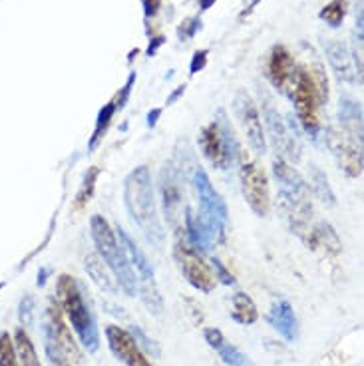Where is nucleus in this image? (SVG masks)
I'll use <instances>...</instances> for the list:
<instances>
[{
  "instance_id": "1",
  "label": "nucleus",
  "mask_w": 364,
  "mask_h": 366,
  "mask_svg": "<svg viewBox=\"0 0 364 366\" xmlns=\"http://www.w3.org/2000/svg\"><path fill=\"white\" fill-rule=\"evenodd\" d=\"M124 203L130 219L137 229L142 231L147 243H152L154 247H161L166 233H164V225H161L159 213H157L156 189H154V181H152V173L147 166L135 168L125 178Z\"/></svg>"
},
{
  "instance_id": "2",
  "label": "nucleus",
  "mask_w": 364,
  "mask_h": 366,
  "mask_svg": "<svg viewBox=\"0 0 364 366\" xmlns=\"http://www.w3.org/2000/svg\"><path fill=\"white\" fill-rule=\"evenodd\" d=\"M273 173L279 183V199L289 227L312 247V203L309 183L287 159L279 156L273 161Z\"/></svg>"
},
{
  "instance_id": "3",
  "label": "nucleus",
  "mask_w": 364,
  "mask_h": 366,
  "mask_svg": "<svg viewBox=\"0 0 364 366\" xmlns=\"http://www.w3.org/2000/svg\"><path fill=\"white\" fill-rule=\"evenodd\" d=\"M56 293H58V303L68 316L84 348L88 353H96L100 348V331H98L94 313L84 297L82 285L76 281V277L72 275H60Z\"/></svg>"
},
{
  "instance_id": "4",
  "label": "nucleus",
  "mask_w": 364,
  "mask_h": 366,
  "mask_svg": "<svg viewBox=\"0 0 364 366\" xmlns=\"http://www.w3.org/2000/svg\"><path fill=\"white\" fill-rule=\"evenodd\" d=\"M90 233L96 243V249L100 259L110 267V271L114 273L118 285L124 289L127 297H135L137 294V281H135V273L132 265L125 257L122 245L118 243L115 231L112 225L102 217V215H94L90 219Z\"/></svg>"
},
{
  "instance_id": "5",
  "label": "nucleus",
  "mask_w": 364,
  "mask_h": 366,
  "mask_svg": "<svg viewBox=\"0 0 364 366\" xmlns=\"http://www.w3.org/2000/svg\"><path fill=\"white\" fill-rule=\"evenodd\" d=\"M189 181L193 183V189L198 193L199 219L207 227L213 243H221L225 239V229H227V221H229V211H227L225 201L217 193V189L213 188V183L203 168L195 166V169L189 176Z\"/></svg>"
},
{
  "instance_id": "6",
  "label": "nucleus",
  "mask_w": 364,
  "mask_h": 366,
  "mask_svg": "<svg viewBox=\"0 0 364 366\" xmlns=\"http://www.w3.org/2000/svg\"><path fill=\"white\" fill-rule=\"evenodd\" d=\"M115 237H118V243L122 245V249H124L125 257H127V261L132 265L134 273H137V279L135 281H137V294H140V299L144 301L149 313L161 314V311H164V301H161V294H159V289H157L156 273H154L152 263L147 261L146 253L135 245L134 239L120 225L115 227Z\"/></svg>"
},
{
  "instance_id": "7",
  "label": "nucleus",
  "mask_w": 364,
  "mask_h": 366,
  "mask_svg": "<svg viewBox=\"0 0 364 366\" xmlns=\"http://www.w3.org/2000/svg\"><path fill=\"white\" fill-rule=\"evenodd\" d=\"M287 94L291 96L292 104H295V112L305 127V132L317 139L319 132H321V120H319V96H317V88L312 84L311 74L305 66H295L292 72L291 84L287 88Z\"/></svg>"
},
{
  "instance_id": "8",
  "label": "nucleus",
  "mask_w": 364,
  "mask_h": 366,
  "mask_svg": "<svg viewBox=\"0 0 364 366\" xmlns=\"http://www.w3.org/2000/svg\"><path fill=\"white\" fill-rule=\"evenodd\" d=\"M174 257H176V263L181 275L188 279V282L193 289H198L201 293H211L215 289L217 279L211 271V267L203 261L201 253L195 251L188 243L186 235H181L179 231H177L176 247H174Z\"/></svg>"
},
{
  "instance_id": "9",
  "label": "nucleus",
  "mask_w": 364,
  "mask_h": 366,
  "mask_svg": "<svg viewBox=\"0 0 364 366\" xmlns=\"http://www.w3.org/2000/svg\"><path fill=\"white\" fill-rule=\"evenodd\" d=\"M183 171L177 168L176 161H167L159 171V195L166 221L177 229L183 219Z\"/></svg>"
},
{
  "instance_id": "10",
  "label": "nucleus",
  "mask_w": 364,
  "mask_h": 366,
  "mask_svg": "<svg viewBox=\"0 0 364 366\" xmlns=\"http://www.w3.org/2000/svg\"><path fill=\"white\" fill-rule=\"evenodd\" d=\"M324 142L336 159L339 168L351 178L363 176V144L351 137L343 127L329 126L324 132Z\"/></svg>"
},
{
  "instance_id": "11",
  "label": "nucleus",
  "mask_w": 364,
  "mask_h": 366,
  "mask_svg": "<svg viewBox=\"0 0 364 366\" xmlns=\"http://www.w3.org/2000/svg\"><path fill=\"white\" fill-rule=\"evenodd\" d=\"M241 189L251 211L259 217H267L271 210L269 179L255 161H243L239 169Z\"/></svg>"
},
{
  "instance_id": "12",
  "label": "nucleus",
  "mask_w": 364,
  "mask_h": 366,
  "mask_svg": "<svg viewBox=\"0 0 364 366\" xmlns=\"http://www.w3.org/2000/svg\"><path fill=\"white\" fill-rule=\"evenodd\" d=\"M233 108H235V115H237V120L241 122V127H243V132L247 136L251 149L255 154L263 156L267 151V136H265L263 122H261L259 110H257L255 102L251 100V96L245 90H239L235 94Z\"/></svg>"
},
{
  "instance_id": "13",
  "label": "nucleus",
  "mask_w": 364,
  "mask_h": 366,
  "mask_svg": "<svg viewBox=\"0 0 364 366\" xmlns=\"http://www.w3.org/2000/svg\"><path fill=\"white\" fill-rule=\"evenodd\" d=\"M263 124H265V136H269L271 144L275 146L277 154L287 161H299L301 157V147H299V139L291 136L289 126L283 122L281 114L273 108L271 104L265 105L263 110Z\"/></svg>"
},
{
  "instance_id": "14",
  "label": "nucleus",
  "mask_w": 364,
  "mask_h": 366,
  "mask_svg": "<svg viewBox=\"0 0 364 366\" xmlns=\"http://www.w3.org/2000/svg\"><path fill=\"white\" fill-rule=\"evenodd\" d=\"M106 338H108L110 350L125 366H152V362L144 355V350L135 343L132 333H127L125 328L110 324V326H106Z\"/></svg>"
},
{
  "instance_id": "15",
  "label": "nucleus",
  "mask_w": 364,
  "mask_h": 366,
  "mask_svg": "<svg viewBox=\"0 0 364 366\" xmlns=\"http://www.w3.org/2000/svg\"><path fill=\"white\" fill-rule=\"evenodd\" d=\"M292 72H295V60L291 52L283 44H275L267 56V78L271 80V84L281 90L283 94H287Z\"/></svg>"
},
{
  "instance_id": "16",
  "label": "nucleus",
  "mask_w": 364,
  "mask_h": 366,
  "mask_svg": "<svg viewBox=\"0 0 364 366\" xmlns=\"http://www.w3.org/2000/svg\"><path fill=\"white\" fill-rule=\"evenodd\" d=\"M44 331H48L52 335L56 345L62 348L66 356H74V360H80V350H78V345L74 343L70 328L64 323L60 303L50 301V304H48V319H46V324H44Z\"/></svg>"
},
{
  "instance_id": "17",
  "label": "nucleus",
  "mask_w": 364,
  "mask_h": 366,
  "mask_svg": "<svg viewBox=\"0 0 364 366\" xmlns=\"http://www.w3.org/2000/svg\"><path fill=\"white\" fill-rule=\"evenodd\" d=\"M199 147H201L203 156L211 161V166H215L217 169H227L231 166L225 139L221 136V132H219L215 122H211L209 126L201 130V134H199Z\"/></svg>"
},
{
  "instance_id": "18",
  "label": "nucleus",
  "mask_w": 364,
  "mask_h": 366,
  "mask_svg": "<svg viewBox=\"0 0 364 366\" xmlns=\"http://www.w3.org/2000/svg\"><path fill=\"white\" fill-rule=\"evenodd\" d=\"M324 52H326V60L331 64L333 72L336 74V78L346 84H354L356 70H354L353 56L348 52V48L339 40H329V42H324Z\"/></svg>"
},
{
  "instance_id": "19",
  "label": "nucleus",
  "mask_w": 364,
  "mask_h": 366,
  "mask_svg": "<svg viewBox=\"0 0 364 366\" xmlns=\"http://www.w3.org/2000/svg\"><path fill=\"white\" fill-rule=\"evenodd\" d=\"M269 323L287 343H295L299 338V323H297V316H295V311H292L289 301L279 299V301L273 303L269 313Z\"/></svg>"
},
{
  "instance_id": "20",
  "label": "nucleus",
  "mask_w": 364,
  "mask_h": 366,
  "mask_svg": "<svg viewBox=\"0 0 364 366\" xmlns=\"http://www.w3.org/2000/svg\"><path fill=\"white\" fill-rule=\"evenodd\" d=\"M205 343H207L213 350H217L221 360L227 366H253V360L245 353H241L237 346H233L231 343L225 341L223 333L219 328H205L203 331Z\"/></svg>"
},
{
  "instance_id": "21",
  "label": "nucleus",
  "mask_w": 364,
  "mask_h": 366,
  "mask_svg": "<svg viewBox=\"0 0 364 366\" xmlns=\"http://www.w3.org/2000/svg\"><path fill=\"white\" fill-rule=\"evenodd\" d=\"M183 221H186V233H183V235H186L189 245H191L198 253L211 251L213 239H211V235H209L207 227L203 225V221L199 219L198 211H193L191 207H186Z\"/></svg>"
},
{
  "instance_id": "22",
  "label": "nucleus",
  "mask_w": 364,
  "mask_h": 366,
  "mask_svg": "<svg viewBox=\"0 0 364 366\" xmlns=\"http://www.w3.org/2000/svg\"><path fill=\"white\" fill-rule=\"evenodd\" d=\"M84 269H86V273L90 275V279H92L102 291H106V293L110 294L118 293L120 285L115 281L114 273L110 271V267L100 259V255L88 253L86 259H84Z\"/></svg>"
},
{
  "instance_id": "23",
  "label": "nucleus",
  "mask_w": 364,
  "mask_h": 366,
  "mask_svg": "<svg viewBox=\"0 0 364 366\" xmlns=\"http://www.w3.org/2000/svg\"><path fill=\"white\" fill-rule=\"evenodd\" d=\"M339 115H341V124H343L344 132L354 137L358 144H363V108H360V104L351 98H343Z\"/></svg>"
},
{
  "instance_id": "24",
  "label": "nucleus",
  "mask_w": 364,
  "mask_h": 366,
  "mask_svg": "<svg viewBox=\"0 0 364 366\" xmlns=\"http://www.w3.org/2000/svg\"><path fill=\"white\" fill-rule=\"evenodd\" d=\"M309 189L314 193V198L326 207L336 205V195H334L333 188H331V181H329L323 169L314 166V164L309 168Z\"/></svg>"
},
{
  "instance_id": "25",
  "label": "nucleus",
  "mask_w": 364,
  "mask_h": 366,
  "mask_svg": "<svg viewBox=\"0 0 364 366\" xmlns=\"http://www.w3.org/2000/svg\"><path fill=\"white\" fill-rule=\"evenodd\" d=\"M215 124H217L219 132H221V136L225 139V146H227V154H229V159H231V166L233 164H239L241 159H243V147H241L239 139L235 136V130L231 126L229 118H227V112L221 108L217 110V114H215V120H213Z\"/></svg>"
},
{
  "instance_id": "26",
  "label": "nucleus",
  "mask_w": 364,
  "mask_h": 366,
  "mask_svg": "<svg viewBox=\"0 0 364 366\" xmlns=\"http://www.w3.org/2000/svg\"><path fill=\"white\" fill-rule=\"evenodd\" d=\"M233 311H231V316L233 321L239 324H253L257 319H259V313H257V307L253 303L249 294L245 293H235L233 294Z\"/></svg>"
},
{
  "instance_id": "27",
  "label": "nucleus",
  "mask_w": 364,
  "mask_h": 366,
  "mask_svg": "<svg viewBox=\"0 0 364 366\" xmlns=\"http://www.w3.org/2000/svg\"><path fill=\"white\" fill-rule=\"evenodd\" d=\"M317 245L324 247L329 253H339L341 247H343L334 227L331 223H326V221H319L317 227H312V249Z\"/></svg>"
},
{
  "instance_id": "28",
  "label": "nucleus",
  "mask_w": 364,
  "mask_h": 366,
  "mask_svg": "<svg viewBox=\"0 0 364 366\" xmlns=\"http://www.w3.org/2000/svg\"><path fill=\"white\" fill-rule=\"evenodd\" d=\"M14 348H16V356H18L22 366H42L40 358L36 355V348L32 345L30 336L24 328H18L14 333Z\"/></svg>"
},
{
  "instance_id": "29",
  "label": "nucleus",
  "mask_w": 364,
  "mask_h": 366,
  "mask_svg": "<svg viewBox=\"0 0 364 366\" xmlns=\"http://www.w3.org/2000/svg\"><path fill=\"white\" fill-rule=\"evenodd\" d=\"M115 112H118V105H115V102L112 100V102H108V104L98 112V118H96V127H94V134H92V137H90V142H88V149L90 151H94L96 147H98V144H100V139L104 137L106 130L110 127V124H112V118L115 115Z\"/></svg>"
},
{
  "instance_id": "30",
  "label": "nucleus",
  "mask_w": 364,
  "mask_h": 366,
  "mask_svg": "<svg viewBox=\"0 0 364 366\" xmlns=\"http://www.w3.org/2000/svg\"><path fill=\"white\" fill-rule=\"evenodd\" d=\"M346 16V0H331L323 11L319 12V18L326 22L331 28H339Z\"/></svg>"
},
{
  "instance_id": "31",
  "label": "nucleus",
  "mask_w": 364,
  "mask_h": 366,
  "mask_svg": "<svg viewBox=\"0 0 364 366\" xmlns=\"http://www.w3.org/2000/svg\"><path fill=\"white\" fill-rule=\"evenodd\" d=\"M98 173H100V169L96 168H90L88 169V173H86V178H84V183L80 191L76 193V201H74V210L80 211L84 210L86 205H88V201L92 199L94 195V188H96V179H98Z\"/></svg>"
},
{
  "instance_id": "32",
  "label": "nucleus",
  "mask_w": 364,
  "mask_h": 366,
  "mask_svg": "<svg viewBox=\"0 0 364 366\" xmlns=\"http://www.w3.org/2000/svg\"><path fill=\"white\" fill-rule=\"evenodd\" d=\"M44 350H46V358H48L50 366H72L66 353L56 345V341L48 331H44Z\"/></svg>"
},
{
  "instance_id": "33",
  "label": "nucleus",
  "mask_w": 364,
  "mask_h": 366,
  "mask_svg": "<svg viewBox=\"0 0 364 366\" xmlns=\"http://www.w3.org/2000/svg\"><path fill=\"white\" fill-rule=\"evenodd\" d=\"M0 366H18L16 348L8 333H0Z\"/></svg>"
},
{
  "instance_id": "34",
  "label": "nucleus",
  "mask_w": 364,
  "mask_h": 366,
  "mask_svg": "<svg viewBox=\"0 0 364 366\" xmlns=\"http://www.w3.org/2000/svg\"><path fill=\"white\" fill-rule=\"evenodd\" d=\"M199 28H201V18L199 16H191V18H186L179 24L177 36H179V40H191L198 34Z\"/></svg>"
},
{
  "instance_id": "35",
  "label": "nucleus",
  "mask_w": 364,
  "mask_h": 366,
  "mask_svg": "<svg viewBox=\"0 0 364 366\" xmlns=\"http://www.w3.org/2000/svg\"><path fill=\"white\" fill-rule=\"evenodd\" d=\"M132 336L135 338V343L140 345V348H146L147 353H152L154 356H159V346L152 338H147V335L140 326H132Z\"/></svg>"
},
{
  "instance_id": "36",
  "label": "nucleus",
  "mask_w": 364,
  "mask_h": 366,
  "mask_svg": "<svg viewBox=\"0 0 364 366\" xmlns=\"http://www.w3.org/2000/svg\"><path fill=\"white\" fill-rule=\"evenodd\" d=\"M21 323L24 326H30L32 324V319H34V299H32L30 294H26L24 299L21 301Z\"/></svg>"
},
{
  "instance_id": "37",
  "label": "nucleus",
  "mask_w": 364,
  "mask_h": 366,
  "mask_svg": "<svg viewBox=\"0 0 364 366\" xmlns=\"http://www.w3.org/2000/svg\"><path fill=\"white\" fill-rule=\"evenodd\" d=\"M135 78H137L135 72L130 74V76H127V82L124 84V88H122V90L118 92V96L114 98L118 110H122V108L125 105V102H127V98H130V94H132V88H134V84H135Z\"/></svg>"
},
{
  "instance_id": "38",
  "label": "nucleus",
  "mask_w": 364,
  "mask_h": 366,
  "mask_svg": "<svg viewBox=\"0 0 364 366\" xmlns=\"http://www.w3.org/2000/svg\"><path fill=\"white\" fill-rule=\"evenodd\" d=\"M211 265H213V271H215L213 273V275H215V279H219L223 285H235V277L225 269V265L219 261L217 257H213V259H211Z\"/></svg>"
},
{
  "instance_id": "39",
  "label": "nucleus",
  "mask_w": 364,
  "mask_h": 366,
  "mask_svg": "<svg viewBox=\"0 0 364 366\" xmlns=\"http://www.w3.org/2000/svg\"><path fill=\"white\" fill-rule=\"evenodd\" d=\"M207 50H198V52L193 54V58H191V64H189V72L191 74H198L201 72L203 68H205V64H207Z\"/></svg>"
},
{
  "instance_id": "40",
  "label": "nucleus",
  "mask_w": 364,
  "mask_h": 366,
  "mask_svg": "<svg viewBox=\"0 0 364 366\" xmlns=\"http://www.w3.org/2000/svg\"><path fill=\"white\" fill-rule=\"evenodd\" d=\"M142 2H144L146 18H152V16H156L157 14V11H159V6H161L164 0H142Z\"/></svg>"
},
{
  "instance_id": "41",
  "label": "nucleus",
  "mask_w": 364,
  "mask_h": 366,
  "mask_svg": "<svg viewBox=\"0 0 364 366\" xmlns=\"http://www.w3.org/2000/svg\"><path fill=\"white\" fill-rule=\"evenodd\" d=\"M166 42L164 40V36H157V38H154L152 42H149V46H147V56H154V54L157 52V48L161 46V44Z\"/></svg>"
},
{
  "instance_id": "42",
  "label": "nucleus",
  "mask_w": 364,
  "mask_h": 366,
  "mask_svg": "<svg viewBox=\"0 0 364 366\" xmlns=\"http://www.w3.org/2000/svg\"><path fill=\"white\" fill-rule=\"evenodd\" d=\"M159 115H161V110H159V108H154V110H152V112L147 114V126H149V127L156 126L157 118H159Z\"/></svg>"
},
{
  "instance_id": "43",
  "label": "nucleus",
  "mask_w": 364,
  "mask_h": 366,
  "mask_svg": "<svg viewBox=\"0 0 364 366\" xmlns=\"http://www.w3.org/2000/svg\"><path fill=\"white\" fill-rule=\"evenodd\" d=\"M183 94H186V86H179L176 92H174V94L167 98V105L174 104V102H176V100H179V98H181Z\"/></svg>"
},
{
  "instance_id": "44",
  "label": "nucleus",
  "mask_w": 364,
  "mask_h": 366,
  "mask_svg": "<svg viewBox=\"0 0 364 366\" xmlns=\"http://www.w3.org/2000/svg\"><path fill=\"white\" fill-rule=\"evenodd\" d=\"M213 4H215V0H199V8L201 11H209Z\"/></svg>"
},
{
  "instance_id": "45",
  "label": "nucleus",
  "mask_w": 364,
  "mask_h": 366,
  "mask_svg": "<svg viewBox=\"0 0 364 366\" xmlns=\"http://www.w3.org/2000/svg\"><path fill=\"white\" fill-rule=\"evenodd\" d=\"M46 275H48L46 269H42V273H38V287H42V285L46 282Z\"/></svg>"
}]
</instances>
